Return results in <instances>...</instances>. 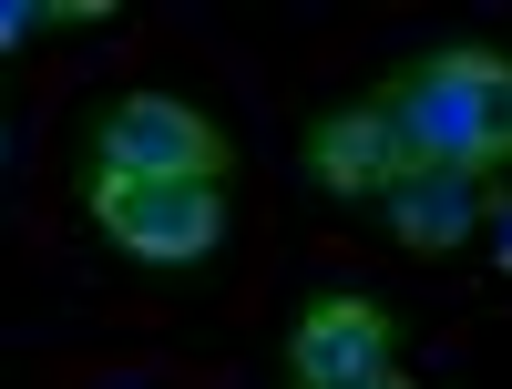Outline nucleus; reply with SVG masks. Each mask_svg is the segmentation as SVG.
<instances>
[{
  "mask_svg": "<svg viewBox=\"0 0 512 389\" xmlns=\"http://www.w3.org/2000/svg\"><path fill=\"white\" fill-rule=\"evenodd\" d=\"M379 103H390L410 164H451V175L512 164V62L492 52V41H451V52L410 62Z\"/></svg>",
  "mask_w": 512,
  "mask_h": 389,
  "instance_id": "1",
  "label": "nucleus"
},
{
  "mask_svg": "<svg viewBox=\"0 0 512 389\" xmlns=\"http://www.w3.org/2000/svg\"><path fill=\"white\" fill-rule=\"evenodd\" d=\"M82 185H93V226L144 267H195L226 236L216 185H175V175H82Z\"/></svg>",
  "mask_w": 512,
  "mask_h": 389,
  "instance_id": "2",
  "label": "nucleus"
},
{
  "mask_svg": "<svg viewBox=\"0 0 512 389\" xmlns=\"http://www.w3.org/2000/svg\"><path fill=\"white\" fill-rule=\"evenodd\" d=\"M93 175H175V185H216L226 175V134L175 93H123L93 123Z\"/></svg>",
  "mask_w": 512,
  "mask_h": 389,
  "instance_id": "3",
  "label": "nucleus"
},
{
  "mask_svg": "<svg viewBox=\"0 0 512 389\" xmlns=\"http://www.w3.org/2000/svg\"><path fill=\"white\" fill-rule=\"evenodd\" d=\"M390 338H400V318L379 297H318L287 328V379L297 389H369L390 369Z\"/></svg>",
  "mask_w": 512,
  "mask_h": 389,
  "instance_id": "4",
  "label": "nucleus"
},
{
  "mask_svg": "<svg viewBox=\"0 0 512 389\" xmlns=\"http://www.w3.org/2000/svg\"><path fill=\"white\" fill-rule=\"evenodd\" d=\"M308 175H318L328 195H390V185L410 175L390 103H349V113H318V123H308Z\"/></svg>",
  "mask_w": 512,
  "mask_h": 389,
  "instance_id": "5",
  "label": "nucleus"
},
{
  "mask_svg": "<svg viewBox=\"0 0 512 389\" xmlns=\"http://www.w3.org/2000/svg\"><path fill=\"white\" fill-rule=\"evenodd\" d=\"M390 205V236L410 256H451L461 236L482 226V175H451V164H410V175L379 195Z\"/></svg>",
  "mask_w": 512,
  "mask_h": 389,
  "instance_id": "6",
  "label": "nucleus"
},
{
  "mask_svg": "<svg viewBox=\"0 0 512 389\" xmlns=\"http://www.w3.org/2000/svg\"><path fill=\"white\" fill-rule=\"evenodd\" d=\"M31 21H41V11H31V0H0V52H11V41H21Z\"/></svg>",
  "mask_w": 512,
  "mask_h": 389,
  "instance_id": "7",
  "label": "nucleus"
},
{
  "mask_svg": "<svg viewBox=\"0 0 512 389\" xmlns=\"http://www.w3.org/2000/svg\"><path fill=\"white\" fill-rule=\"evenodd\" d=\"M492 236H502V267H512V205H502V215H492Z\"/></svg>",
  "mask_w": 512,
  "mask_h": 389,
  "instance_id": "8",
  "label": "nucleus"
},
{
  "mask_svg": "<svg viewBox=\"0 0 512 389\" xmlns=\"http://www.w3.org/2000/svg\"><path fill=\"white\" fill-rule=\"evenodd\" d=\"M369 389H420V379H400V369H379V379H369Z\"/></svg>",
  "mask_w": 512,
  "mask_h": 389,
  "instance_id": "9",
  "label": "nucleus"
}]
</instances>
